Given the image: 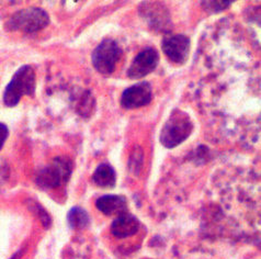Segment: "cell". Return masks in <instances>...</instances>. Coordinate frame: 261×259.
Here are the masks:
<instances>
[{
  "label": "cell",
  "mask_w": 261,
  "mask_h": 259,
  "mask_svg": "<svg viewBox=\"0 0 261 259\" xmlns=\"http://www.w3.org/2000/svg\"><path fill=\"white\" fill-rule=\"evenodd\" d=\"M193 128L194 125L189 114L175 109L165 122L159 141L166 148H175L189 138Z\"/></svg>",
  "instance_id": "1"
},
{
  "label": "cell",
  "mask_w": 261,
  "mask_h": 259,
  "mask_svg": "<svg viewBox=\"0 0 261 259\" xmlns=\"http://www.w3.org/2000/svg\"><path fill=\"white\" fill-rule=\"evenodd\" d=\"M35 89V70L30 65H23L14 73L10 83L7 85L4 92V103L9 108L16 107L23 96H34Z\"/></svg>",
  "instance_id": "2"
},
{
  "label": "cell",
  "mask_w": 261,
  "mask_h": 259,
  "mask_svg": "<svg viewBox=\"0 0 261 259\" xmlns=\"http://www.w3.org/2000/svg\"><path fill=\"white\" fill-rule=\"evenodd\" d=\"M72 168L74 165L69 157L59 156L39 170L35 183L42 189H54L69 180Z\"/></svg>",
  "instance_id": "3"
},
{
  "label": "cell",
  "mask_w": 261,
  "mask_h": 259,
  "mask_svg": "<svg viewBox=\"0 0 261 259\" xmlns=\"http://www.w3.org/2000/svg\"><path fill=\"white\" fill-rule=\"evenodd\" d=\"M49 24L48 13L36 7L19 10L13 13L7 21L6 29L8 31H19L23 33H34L41 31Z\"/></svg>",
  "instance_id": "4"
},
{
  "label": "cell",
  "mask_w": 261,
  "mask_h": 259,
  "mask_svg": "<svg viewBox=\"0 0 261 259\" xmlns=\"http://www.w3.org/2000/svg\"><path fill=\"white\" fill-rule=\"evenodd\" d=\"M123 55V49L113 39H105L91 54L93 67L101 75L110 76L114 73L117 64Z\"/></svg>",
  "instance_id": "5"
},
{
  "label": "cell",
  "mask_w": 261,
  "mask_h": 259,
  "mask_svg": "<svg viewBox=\"0 0 261 259\" xmlns=\"http://www.w3.org/2000/svg\"><path fill=\"white\" fill-rule=\"evenodd\" d=\"M153 87L148 82H139L122 92L121 106L125 110H134L150 103Z\"/></svg>",
  "instance_id": "6"
},
{
  "label": "cell",
  "mask_w": 261,
  "mask_h": 259,
  "mask_svg": "<svg viewBox=\"0 0 261 259\" xmlns=\"http://www.w3.org/2000/svg\"><path fill=\"white\" fill-rule=\"evenodd\" d=\"M159 62V53L154 47H146L137 54L127 69L128 78L139 81L156 69Z\"/></svg>",
  "instance_id": "7"
},
{
  "label": "cell",
  "mask_w": 261,
  "mask_h": 259,
  "mask_svg": "<svg viewBox=\"0 0 261 259\" xmlns=\"http://www.w3.org/2000/svg\"><path fill=\"white\" fill-rule=\"evenodd\" d=\"M190 39L184 34L168 35L162 41V49L167 59L177 65H184L189 59Z\"/></svg>",
  "instance_id": "8"
},
{
  "label": "cell",
  "mask_w": 261,
  "mask_h": 259,
  "mask_svg": "<svg viewBox=\"0 0 261 259\" xmlns=\"http://www.w3.org/2000/svg\"><path fill=\"white\" fill-rule=\"evenodd\" d=\"M96 206L107 217H119L127 212V200L120 194H105L96 201Z\"/></svg>",
  "instance_id": "9"
},
{
  "label": "cell",
  "mask_w": 261,
  "mask_h": 259,
  "mask_svg": "<svg viewBox=\"0 0 261 259\" xmlns=\"http://www.w3.org/2000/svg\"><path fill=\"white\" fill-rule=\"evenodd\" d=\"M139 229V219L128 212L120 214L111 224V233L118 239H126V237L136 234Z\"/></svg>",
  "instance_id": "10"
},
{
  "label": "cell",
  "mask_w": 261,
  "mask_h": 259,
  "mask_svg": "<svg viewBox=\"0 0 261 259\" xmlns=\"http://www.w3.org/2000/svg\"><path fill=\"white\" fill-rule=\"evenodd\" d=\"M157 5L158 4H151V3L143 4L144 9L141 11V13L144 12L145 19H146V21L149 23V25L151 28L156 29V30L168 32L169 30L167 28H168V25L171 22L168 11L165 10L161 14H159V16H157V14H156Z\"/></svg>",
  "instance_id": "11"
},
{
  "label": "cell",
  "mask_w": 261,
  "mask_h": 259,
  "mask_svg": "<svg viewBox=\"0 0 261 259\" xmlns=\"http://www.w3.org/2000/svg\"><path fill=\"white\" fill-rule=\"evenodd\" d=\"M92 180L101 188H113L117 184V172L110 164L102 163L93 172Z\"/></svg>",
  "instance_id": "12"
},
{
  "label": "cell",
  "mask_w": 261,
  "mask_h": 259,
  "mask_svg": "<svg viewBox=\"0 0 261 259\" xmlns=\"http://www.w3.org/2000/svg\"><path fill=\"white\" fill-rule=\"evenodd\" d=\"M67 223L72 229H83L90 224V217L85 209L74 206L67 213Z\"/></svg>",
  "instance_id": "13"
},
{
  "label": "cell",
  "mask_w": 261,
  "mask_h": 259,
  "mask_svg": "<svg viewBox=\"0 0 261 259\" xmlns=\"http://www.w3.org/2000/svg\"><path fill=\"white\" fill-rule=\"evenodd\" d=\"M234 2H230V0H228V2L221 0V2H201V5L203 9L210 13H219L226 10Z\"/></svg>",
  "instance_id": "14"
},
{
  "label": "cell",
  "mask_w": 261,
  "mask_h": 259,
  "mask_svg": "<svg viewBox=\"0 0 261 259\" xmlns=\"http://www.w3.org/2000/svg\"><path fill=\"white\" fill-rule=\"evenodd\" d=\"M8 135H9L8 126H7L5 123H2V122H0V148L4 146L6 140L8 139Z\"/></svg>",
  "instance_id": "15"
},
{
  "label": "cell",
  "mask_w": 261,
  "mask_h": 259,
  "mask_svg": "<svg viewBox=\"0 0 261 259\" xmlns=\"http://www.w3.org/2000/svg\"><path fill=\"white\" fill-rule=\"evenodd\" d=\"M11 259H20V253H18V254H16L14 255Z\"/></svg>",
  "instance_id": "16"
}]
</instances>
